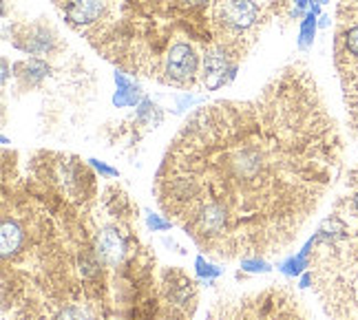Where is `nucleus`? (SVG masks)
Instances as JSON below:
<instances>
[{
    "instance_id": "obj_11",
    "label": "nucleus",
    "mask_w": 358,
    "mask_h": 320,
    "mask_svg": "<svg viewBox=\"0 0 358 320\" xmlns=\"http://www.w3.org/2000/svg\"><path fill=\"white\" fill-rule=\"evenodd\" d=\"M241 263V270H245V272H252V274H268V272H272V266L266 261V259H243V261H239Z\"/></svg>"
},
{
    "instance_id": "obj_12",
    "label": "nucleus",
    "mask_w": 358,
    "mask_h": 320,
    "mask_svg": "<svg viewBox=\"0 0 358 320\" xmlns=\"http://www.w3.org/2000/svg\"><path fill=\"white\" fill-rule=\"evenodd\" d=\"M195 266H197V274H199L201 278H219V276L224 274V270H222V268L213 266V263H208L203 256H197Z\"/></svg>"
},
{
    "instance_id": "obj_2",
    "label": "nucleus",
    "mask_w": 358,
    "mask_h": 320,
    "mask_svg": "<svg viewBox=\"0 0 358 320\" xmlns=\"http://www.w3.org/2000/svg\"><path fill=\"white\" fill-rule=\"evenodd\" d=\"M3 179L5 320H186L173 268L159 281L146 243L117 266L95 252L93 201H76L34 166Z\"/></svg>"
},
{
    "instance_id": "obj_6",
    "label": "nucleus",
    "mask_w": 358,
    "mask_h": 320,
    "mask_svg": "<svg viewBox=\"0 0 358 320\" xmlns=\"http://www.w3.org/2000/svg\"><path fill=\"white\" fill-rule=\"evenodd\" d=\"M11 45L31 58H47L58 55L62 49V40L58 31L47 22H20L11 29Z\"/></svg>"
},
{
    "instance_id": "obj_9",
    "label": "nucleus",
    "mask_w": 358,
    "mask_h": 320,
    "mask_svg": "<svg viewBox=\"0 0 358 320\" xmlns=\"http://www.w3.org/2000/svg\"><path fill=\"white\" fill-rule=\"evenodd\" d=\"M164 122V113L162 108L150 100V97H144L142 104L135 108V119H133V126L140 129V135H144L150 129H157L159 124Z\"/></svg>"
},
{
    "instance_id": "obj_14",
    "label": "nucleus",
    "mask_w": 358,
    "mask_h": 320,
    "mask_svg": "<svg viewBox=\"0 0 358 320\" xmlns=\"http://www.w3.org/2000/svg\"><path fill=\"white\" fill-rule=\"evenodd\" d=\"M89 166H93V168L98 170L102 177H106V179H115V177L120 175L115 168H111V166H106V163H102V161H98V159H89Z\"/></svg>"
},
{
    "instance_id": "obj_4",
    "label": "nucleus",
    "mask_w": 358,
    "mask_h": 320,
    "mask_svg": "<svg viewBox=\"0 0 358 320\" xmlns=\"http://www.w3.org/2000/svg\"><path fill=\"white\" fill-rule=\"evenodd\" d=\"M208 320H314L301 296L285 283L230 294L215 300Z\"/></svg>"
},
{
    "instance_id": "obj_13",
    "label": "nucleus",
    "mask_w": 358,
    "mask_h": 320,
    "mask_svg": "<svg viewBox=\"0 0 358 320\" xmlns=\"http://www.w3.org/2000/svg\"><path fill=\"white\" fill-rule=\"evenodd\" d=\"M146 226H148V230H153V232H166V230L173 228V221L171 219H162V214L146 212Z\"/></svg>"
},
{
    "instance_id": "obj_18",
    "label": "nucleus",
    "mask_w": 358,
    "mask_h": 320,
    "mask_svg": "<svg viewBox=\"0 0 358 320\" xmlns=\"http://www.w3.org/2000/svg\"><path fill=\"white\" fill-rule=\"evenodd\" d=\"M329 0H310V5L312 7H323V5H327Z\"/></svg>"
},
{
    "instance_id": "obj_16",
    "label": "nucleus",
    "mask_w": 358,
    "mask_h": 320,
    "mask_svg": "<svg viewBox=\"0 0 358 320\" xmlns=\"http://www.w3.org/2000/svg\"><path fill=\"white\" fill-rule=\"evenodd\" d=\"M329 24H332V18H329V13H321V16H319V29H327Z\"/></svg>"
},
{
    "instance_id": "obj_8",
    "label": "nucleus",
    "mask_w": 358,
    "mask_h": 320,
    "mask_svg": "<svg viewBox=\"0 0 358 320\" xmlns=\"http://www.w3.org/2000/svg\"><path fill=\"white\" fill-rule=\"evenodd\" d=\"M113 80H115V87H117V91L113 93V104L117 108H133V106L137 108L142 104V100L146 95L133 75L124 73V71H115Z\"/></svg>"
},
{
    "instance_id": "obj_5",
    "label": "nucleus",
    "mask_w": 358,
    "mask_h": 320,
    "mask_svg": "<svg viewBox=\"0 0 358 320\" xmlns=\"http://www.w3.org/2000/svg\"><path fill=\"white\" fill-rule=\"evenodd\" d=\"M334 64L350 108L358 102V0H341L334 34Z\"/></svg>"
},
{
    "instance_id": "obj_7",
    "label": "nucleus",
    "mask_w": 358,
    "mask_h": 320,
    "mask_svg": "<svg viewBox=\"0 0 358 320\" xmlns=\"http://www.w3.org/2000/svg\"><path fill=\"white\" fill-rule=\"evenodd\" d=\"M51 66L45 58H27L13 64V75H16L20 89H36L49 78Z\"/></svg>"
},
{
    "instance_id": "obj_1",
    "label": "nucleus",
    "mask_w": 358,
    "mask_h": 320,
    "mask_svg": "<svg viewBox=\"0 0 358 320\" xmlns=\"http://www.w3.org/2000/svg\"><path fill=\"white\" fill-rule=\"evenodd\" d=\"M343 139L319 85L294 62L245 100L186 117L155 173L157 205L206 256H281L334 188Z\"/></svg>"
},
{
    "instance_id": "obj_17",
    "label": "nucleus",
    "mask_w": 358,
    "mask_h": 320,
    "mask_svg": "<svg viewBox=\"0 0 358 320\" xmlns=\"http://www.w3.org/2000/svg\"><path fill=\"white\" fill-rule=\"evenodd\" d=\"M7 82H9V60L3 58V87H7Z\"/></svg>"
},
{
    "instance_id": "obj_10",
    "label": "nucleus",
    "mask_w": 358,
    "mask_h": 320,
    "mask_svg": "<svg viewBox=\"0 0 358 320\" xmlns=\"http://www.w3.org/2000/svg\"><path fill=\"white\" fill-rule=\"evenodd\" d=\"M316 31H319V13L308 11L306 16L301 18V24H299V40H296L299 51H310L312 49Z\"/></svg>"
},
{
    "instance_id": "obj_15",
    "label": "nucleus",
    "mask_w": 358,
    "mask_h": 320,
    "mask_svg": "<svg viewBox=\"0 0 358 320\" xmlns=\"http://www.w3.org/2000/svg\"><path fill=\"white\" fill-rule=\"evenodd\" d=\"M290 3V7H292V11H294V20L296 18H303L306 16V9H308V5H310V0H287Z\"/></svg>"
},
{
    "instance_id": "obj_3",
    "label": "nucleus",
    "mask_w": 358,
    "mask_h": 320,
    "mask_svg": "<svg viewBox=\"0 0 358 320\" xmlns=\"http://www.w3.org/2000/svg\"><path fill=\"white\" fill-rule=\"evenodd\" d=\"M230 3L232 0H53L64 22L108 62L117 64L120 71L157 82H162L164 60L177 45H195L203 55L217 45L232 47L224 34V13Z\"/></svg>"
}]
</instances>
